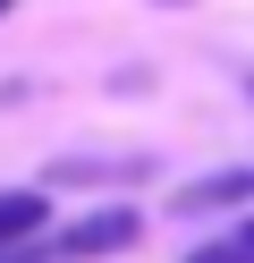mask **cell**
<instances>
[{
    "mask_svg": "<svg viewBox=\"0 0 254 263\" xmlns=\"http://www.w3.org/2000/svg\"><path fill=\"white\" fill-rule=\"evenodd\" d=\"M0 263H43V255H0Z\"/></svg>",
    "mask_w": 254,
    "mask_h": 263,
    "instance_id": "obj_7",
    "label": "cell"
},
{
    "mask_svg": "<svg viewBox=\"0 0 254 263\" xmlns=\"http://www.w3.org/2000/svg\"><path fill=\"white\" fill-rule=\"evenodd\" d=\"M51 229V195L43 187H0V255H26Z\"/></svg>",
    "mask_w": 254,
    "mask_h": 263,
    "instance_id": "obj_3",
    "label": "cell"
},
{
    "mask_svg": "<svg viewBox=\"0 0 254 263\" xmlns=\"http://www.w3.org/2000/svg\"><path fill=\"white\" fill-rule=\"evenodd\" d=\"M186 263H246V255H237L229 238H212V246H195V255H186Z\"/></svg>",
    "mask_w": 254,
    "mask_h": 263,
    "instance_id": "obj_5",
    "label": "cell"
},
{
    "mask_svg": "<svg viewBox=\"0 0 254 263\" xmlns=\"http://www.w3.org/2000/svg\"><path fill=\"white\" fill-rule=\"evenodd\" d=\"M135 238H144V212L135 204H93V212H76V221L51 238V255L60 263H102V255H127Z\"/></svg>",
    "mask_w": 254,
    "mask_h": 263,
    "instance_id": "obj_1",
    "label": "cell"
},
{
    "mask_svg": "<svg viewBox=\"0 0 254 263\" xmlns=\"http://www.w3.org/2000/svg\"><path fill=\"white\" fill-rule=\"evenodd\" d=\"M229 246H237V255H246V263H254V212H246V221H237V229H229Z\"/></svg>",
    "mask_w": 254,
    "mask_h": 263,
    "instance_id": "obj_6",
    "label": "cell"
},
{
    "mask_svg": "<svg viewBox=\"0 0 254 263\" xmlns=\"http://www.w3.org/2000/svg\"><path fill=\"white\" fill-rule=\"evenodd\" d=\"M169 212H178V221H203V212H254V161L212 170V178H186V187L169 195Z\"/></svg>",
    "mask_w": 254,
    "mask_h": 263,
    "instance_id": "obj_2",
    "label": "cell"
},
{
    "mask_svg": "<svg viewBox=\"0 0 254 263\" xmlns=\"http://www.w3.org/2000/svg\"><path fill=\"white\" fill-rule=\"evenodd\" d=\"M152 161L144 153H68V161H51V187H127V178H144Z\"/></svg>",
    "mask_w": 254,
    "mask_h": 263,
    "instance_id": "obj_4",
    "label": "cell"
},
{
    "mask_svg": "<svg viewBox=\"0 0 254 263\" xmlns=\"http://www.w3.org/2000/svg\"><path fill=\"white\" fill-rule=\"evenodd\" d=\"M246 102H254V77H246Z\"/></svg>",
    "mask_w": 254,
    "mask_h": 263,
    "instance_id": "obj_9",
    "label": "cell"
},
{
    "mask_svg": "<svg viewBox=\"0 0 254 263\" xmlns=\"http://www.w3.org/2000/svg\"><path fill=\"white\" fill-rule=\"evenodd\" d=\"M9 9H17V0H0V17H9Z\"/></svg>",
    "mask_w": 254,
    "mask_h": 263,
    "instance_id": "obj_8",
    "label": "cell"
}]
</instances>
